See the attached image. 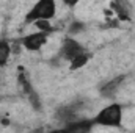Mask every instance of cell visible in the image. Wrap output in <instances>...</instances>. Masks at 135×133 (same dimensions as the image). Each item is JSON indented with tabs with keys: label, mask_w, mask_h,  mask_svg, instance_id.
<instances>
[{
	"label": "cell",
	"mask_w": 135,
	"mask_h": 133,
	"mask_svg": "<svg viewBox=\"0 0 135 133\" xmlns=\"http://www.w3.org/2000/svg\"><path fill=\"white\" fill-rule=\"evenodd\" d=\"M83 52H85V49H83V45H82L77 39H74V38H71V36H66V38L63 39L60 55H61L65 60L71 61L72 58H75L77 55H80V53H83Z\"/></svg>",
	"instance_id": "3957f363"
},
{
	"label": "cell",
	"mask_w": 135,
	"mask_h": 133,
	"mask_svg": "<svg viewBox=\"0 0 135 133\" xmlns=\"http://www.w3.org/2000/svg\"><path fill=\"white\" fill-rule=\"evenodd\" d=\"M123 119V106L119 103H110L108 106L102 108L94 116V124L104 127H119Z\"/></svg>",
	"instance_id": "6da1fadb"
},
{
	"label": "cell",
	"mask_w": 135,
	"mask_h": 133,
	"mask_svg": "<svg viewBox=\"0 0 135 133\" xmlns=\"http://www.w3.org/2000/svg\"><path fill=\"white\" fill-rule=\"evenodd\" d=\"M112 8H113V11L118 14V17H119V19H123V21H126V19H127V9H126L119 2L113 0V2H112Z\"/></svg>",
	"instance_id": "30bf717a"
},
{
	"label": "cell",
	"mask_w": 135,
	"mask_h": 133,
	"mask_svg": "<svg viewBox=\"0 0 135 133\" xmlns=\"http://www.w3.org/2000/svg\"><path fill=\"white\" fill-rule=\"evenodd\" d=\"M124 75H119V77H115V78H112L110 81H107V83H104L101 86V89H99V93H101L102 97H113L115 94H116V91L119 89V86H121V83L124 81Z\"/></svg>",
	"instance_id": "5b68a950"
},
{
	"label": "cell",
	"mask_w": 135,
	"mask_h": 133,
	"mask_svg": "<svg viewBox=\"0 0 135 133\" xmlns=\"http://www.w3.org/2000/svg\"><path fill=\"white\" fill-rule=\"evenodd\" d=\"M88 61H90V53L83 52V53L77 55L75 58H72V60L69 61V69H71V70H77V69L83 67Z\"/></svg>",
	"instance_id": "ba28073f"
},
{
	"label": "cell",
	"mask_w": 135,
	"mask_h": 133,
	"mask_svg": "<svg viewBox=\"0 0 135 133\" xmlns=\"http://www.w3.org/2000/svg\"><path fill=\"white\" fill-rule=\"evenodd\" d=\"M94 125V121L91 119H82V121H69L65 127V130H69V132H90L91 127Z\"/></svg>",
	"instance_id": "8992f818"
},
{
	"label": "cell",
	"mask_w": 135,
	"mask_h": 133,
	"mask_svg": "<svg viewBox=\"0 0 135 133\" xmlns=\"http://www.w3.org/2000/svg\"><path fill=\"white\" fill-rule=\"evenodd\" d=\"M19 81H21L22 88L25 89V93L28 94V99H32V103H33L35 110H38V106H39V100H38V96H36V93L33 91V88H32L30 81H28V80H27V77H25L24 69H21V74H19Z\"/></svg>",
	"instance_id": "52a82bcc"
},
{
	"label": "cell",
	"mask_w": 135,
	"mask_h": 133,
	"mask_svg": "<svg viewBox=\"0 0 135 133\" xmlns=\"http://www.w3.org/2000/svg\"><path fill=\"white\" fill-rule=\"evenodd\" d=\"M47 36H49V33L39 30L38 33H30L27 36H24L21 39V44L24 45V49H27L30 52H36L47 42Z\"/></svg>",
	"instance_id": "277c9868"
},
{
	"label": "cell",
	"mask_w": 135,
	"mask_h": 133,
	"mask_svg": "<svg viewBox=\"0 0 135 133\" xmlns=\"http://www.w3.org/2000/svg\"><path fill=\"white\" fill-rule=\"evenodd\" d=\"M55 8H57L55 0H38L33 6H32V9L27 13L25 22L30 24V22L41 21V19L50 21L55 16Z\"/></svg>",
	"instance_id": "7a4b0ae2"
},
{
	"label": "cell",
	"mask_w": 135,
	"mask_h": 133,
	"mask_svg": "<svg viewBox=\"0 0 135 133\" xmlns=\"http://www.w3.org/2000/svg\"><path fill=\"white\" fill-rule=\"evenodd\" d=\"M35 25L38 27V30H41V32H46V33H50V32L54 30V27L50 25V21H47V19L35 21Z\"/></svg>",
	"instance_id": "8fae6325"
},
{
	"label": "cell",
	"mask_w": 135,
	"mask_h": 133,
	"mask_svg": "<svg viewBox=\"0 0 135 133\" xmlns=\"http://www.w3.org/2000/svg\"><path fill=\"white\" fill-rule=\"evenodd\" d=\"M65 2V5H68V6H75L80 0H63Z\"/></svg>",
	"instance_id": "4fadbf2b"
},
{
	"label": "cell",
	"mask_w": 135,
	"mask_h": 133,
	"mask_svg": "<svg viewBox=\"0 0 135 133\" xmlns=\"http://www.w3.org/2000/svg\"><path fill=\"white\" fill-rule=\"evenodd\" d=\"M83 28H85V25H83L82 22H79V21H77V22H74V24H72V25L69 27V33H71V34L80 33V32H82Z\"/></svg>",
	"instance_id": "7c38bea8"
},
{
	"label": "cell",
	"mask_w": 135,
	"mask_h": 133,
	"mask_svg": "<svg viewBox=\"0 0 135 133\" xmlns=\"http://www.w3.org/2000/svg\"><path fill=\"white\" fill-rule=\"evenodd\" d=\"M11 55V45L6 39H0V67L8 63V58Z\"/></svg>",
	"instance_id": "9c48e42d"
}]
</instances>
